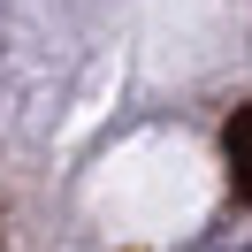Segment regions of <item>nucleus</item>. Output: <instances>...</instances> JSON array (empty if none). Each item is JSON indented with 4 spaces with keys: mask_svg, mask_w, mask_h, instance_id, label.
I'll use <instances>...</instances> for the list:
<instances>
[{
    "mask_svg": "<svg viewBox=\"0 0 252 252\" xmlns=\"http://www.w3.org/2000/svg\"><path fill=\"white\" fill-rule=\"evenodd\" d=\"M221 160H229V191L252 199V107H237L221 123Z\"/></svg>",
    "mask_w": 252,
    "mask_h": 252,
    "instance_id": "f257e3e1",
    "label": "nucleus"
}]
</instances>
